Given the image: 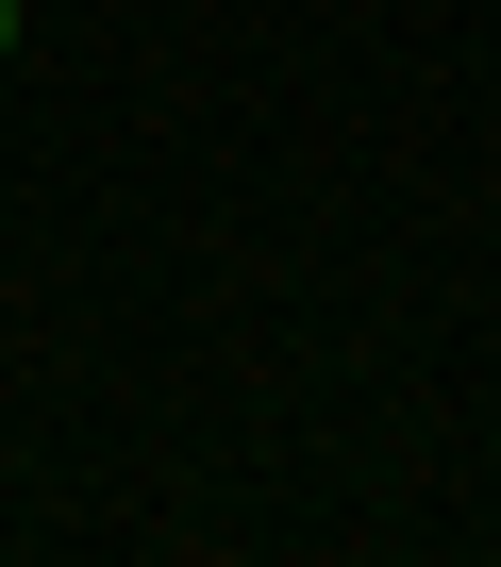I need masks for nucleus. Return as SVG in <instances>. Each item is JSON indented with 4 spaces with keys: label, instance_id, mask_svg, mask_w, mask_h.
<instances>
[{
    "label": "nucleus",
    "instance_id": "f257e3e1",
    "mask_svg": "<svg viewBox=\"0 0 501 567\" xmlns=\"http://www.w3.org/2000/svg\"><path fill=\"white\" fill-rule=\"evenodd\" d=\"M0 51H18V0H0Z\"/></svg>",
    "mask_w": 501,
    "mask_h": 567
}]
</instances>
